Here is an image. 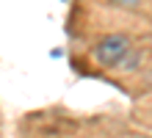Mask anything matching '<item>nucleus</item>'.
I'll return each instance as SVG.
<instances>
[{
	"label": "nucleus",
	"instance_id": "obj_2",
	"mask_svg": "<svg viewBox=\"0 0 152 138\" xmlns=\"http://www.w3.org/2000/svg\"><path fill=\"white\" fill-rule=\"evenodd\" d=\"M111 3H116V6H122V8H133V6H138L141 0H111Z\"/></svg>",
	"mask_w": 152,
	"mask_h": 138
},
{
	"label": "nucleus",
	"instance_id": "obj_1",
	"mask_svg": "<svg viewBox=\"0 0 152 138\" xmlns=\"http://www.w3.org/2000/svg\"><path fill=\"white\" fill-rule=\"evenodd\" d=\"M127 47H130L127 36H124V33H113V36H105V39L97 44L94 55H97V61H100L102 66H116V64L124 58Z\"/></svg>",
	"mask_w": 152,
	"mask_h": 138
}]
</instances>
